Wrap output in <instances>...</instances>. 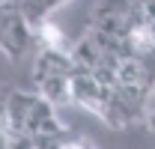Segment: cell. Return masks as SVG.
I'll list each match as a JSON object with an SVG mask.
<instances>
[{
    "label": "cell",
    "instance_id": "6da1fadb",
    "mask_svg": "<svg viewBox=\"0 0 155 149\" xmlns=\"http://www.w3.org/2000/svg\"><path fill=\"white\" fill-rule=\"evenodd\" d=\"M60 149H90V146H87V143H81V140H66Z\"/></svg>",
    "mask_w": 155,
    "mask_h": 149
}]
</instances>
